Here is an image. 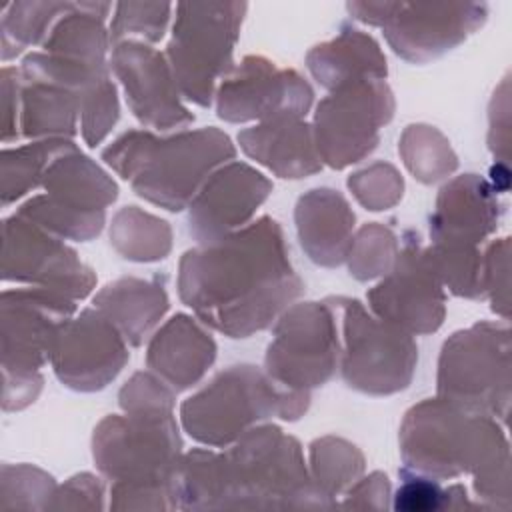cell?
Here are the masks:
<instances>
[{
    "label": "cell",
    "mask_w": 512,
    "mask_h": 512,
    "mask_svg": "<svg viewBox=\"0 0 512 512\" xmlns=\"http://www.w3.org/2000/svg\"><path fill=\"white\" fill-rule=\"evenodd\" d=\"M180 300L210 330L248 338L270 328L304 292L282 226L260 216L214 244H196L178 262Z\"/></svg>",
    "instance_id": "6da1fadb"
},
{
    "label": "cell",
    "mask_w": 512,
    "mask_h": 512,
    "mask_svg": "<svg viewBox=\"0 0 512 512\" xmlns=\"http://www.w3.org/2000/svg\"><path fill=\"white\" fill-rule=\"evenodd\" d=\"M398 442L404 468L440 482L470 474L482 508H510V446L496 418L424 398L406 410Z\"/></svg>",
    "instance_id": "7a4b0ae2"
},
{
    "label": "cell",
    "mask_w": 512,
    "mask_h": 512,
    "mask_svg": "<svg viewBox=\"0 0 512 512\" xmlns=\"http://www.w3.org/2000/svg\"><path fill=\"white\" fill-rule=\"evenodd\" d=\"M122 414L104 416L92 434V458L114 486L168 490L182 456L176 392L154 372H134L118 392Z\"/></svg>",
    "instance_id": "3957f363"
},
{
    "label": "cell",
    "mask_w": 512,
    "mask_h": 512,
    "mask_svg": "<svg viewBox=\"0 0 512 512\" xmlns=\"http://www.w3.org/2000/svg\"><path fill=\"white\" fill-rule=\"evenodd\" d=\"M236 156L230 136L216 126L156 136L152 130H126L100 154L146 202L182 212L214 170Z\"/></svg>",
    "instance_id": "277c9868"
},
{
    "label": "cell",
    "mask_w": 512,
    "mask_h": 512,
    "mask_svg": "<svg viewBox=\"0 0 512 512\" xmlns=\"http://www.w3.org/2000/svg\"><path fill=\"white\" fill-rule=\"evenodd\" d=\"M328 508L304 460L302 444L280 426L246 430L212 460V510Z\"/></svg>",
    "instance_id": "5b68a950"
},
{
    "label": "cell",
    "mask_w": 512,
    "mask_h": 512,
    "mask_svg": "<svg viewBox=\"0 0 512 512\" xmlns=\"http://www.w3.org/2000/svg\"><path fill=\"white\" fill-rule=\"evenodd\" d=\"M310 400V392L278 384L264 368L234 364L180 404V426L202 446L226 448L270 418L296 422L308 412Z\"/></svg>",
    "instance_id": "8992f818"
},
{
    "label": "cell",
    "mask_w": 512,
    "mask_h": 512,
    "mask_svg": "<svg viewBox=\"0 0 512 512\" xmlns=\"http://www.w3.org/2000/svg\"><path fill=\"white\" fill-rule=\"evenodd\" d=\"M246 2H178L166 58L182 98L208 108L234 68Z\"/></svg>",
    "instance_id": "52a82bcc"
},
{
    "label": "cell",
    "mask_w": 512,
    "mask_h": 512,
    "mask_svg": "<svg viewBox=\"0 0 512 512\" xmlns=\"http://www.w3.org/2000/svg\"><path fill=\"white\" fill-rule=\"evenodd\" d=\"M508 322L482 320L448 336L440 348L436 396L506 424L512 398Z\"/></svg>",
    "instance_id": "ba28073f"
},
{
    "label": "cell",
    "mask_w": 512,
    "mask_h": 512,
    "mask_svg": "<svg viewBox=\"0 0 512 512\" xmlns=\"http://www.w3.org/2000/svg\"><path fill=\"white\" fill-rule=\"evenodd\" d=\"M42 190L22 202L16 214L76 242H88L102 232L106 208L118 198V184L76 142L50 162Z\"/></svg>",
    "instance_id": "9c48e42d"
},
{
    "label": "cell",
    "mask_w": 512,
    "mask_h": 512,
    "mask_svg": "<svg viewBox=\"0 0 512 512\" xmlns=\"http://www.w3.org/2000/svg\"><path fill=\"white\" fill-rule=\"evenodd\" d=\"M340 326V374L348 388L390 396L410 386L418 344L412 334L374 316L358 298L328 296Z\"/></svg>",
    "instance_id": "30bf717a"
},
{
    "label": "cell",
    "mask_w": 512,
    "mask_h": 512,
    "mask_svg": "<svg viewBox=\"0 0 512 512\" xmlns=\"http://www.w3.org/2000/svg\"><path fill=\"white\" fill-rule=\"evenodd\" d=\"M340 366V326L330 298L294 302L274 322L264 370L278 384L312 392L334 378Z\"/></svg>",
    "instance_id": "8fae6325"
},
{
    "label": "cell",
    "mask_w": 512,
    "mask_h": 512,
    "mask_svg": "<svg viewBox=\"0 0 512 512\" xmlns=\"http://www.w3.org/2000/svg\"><path fill=\"white\" fill-rule=\"evenodd\" d=\"M396 100L386 80H354L328 90L316 108L312 134L320 162L342 170L364 160L394 118Z\"/></svg>",
    "instance_id": "7c38bea8"
},
{
    "label": "cell",
    "mask_w": 512,
    "mask_h": 512,
    "mask_svg": "<svg viewBox=\"0 0 512 512\" xmlns=\"http://www.w3.org/2000/svg\"><path fill=\"white\" fill-rule=\"evenodd\" d=\"M76 312V300L46 288H4L0 296L2 376L40 374Z\"/></svg>",
    "instance_id": "4fadbf2b"
},
{
    "label": "cell",
    "mask_w": 512,
    "mask_h": 512,
    "mask_svg": "<svg viewBox=\"0 0 512 512\" xmlns=\"http://www.w3.org/2000/svg\"><path fill=\"white\" fill-rule=\"evenodd\" d=\"M442 286L420 234L406 230L394 266L366 294L368 310L412 336L436 332L446 318Z\"/></svg>",
    "instance_id": "5bb4252c"
},
{
    "label": "cell",
    "mask_w": 512,
    "mask_h": 512,
    "mask_svg": "<svg viewBox=\"0 0 512 512\" xmlns=\"http://www.w3.org/2000/svg\"><path fill=\"white\" fill-rule=\"evenodd\" d=\"M2 280L54 290L76 302L96 288L94 270L74 248L16 212L2 220Z\"/></svg>",
    "instance_id": "9a60e30c"
},
{
    "label": "cell",
    "mask_w": 512,
    "mask_h": 512,
    "mask_svg": "<svg viewBox=\"0 0 512 512\" xmlns=\"http://www.w3.org/2000/svg\"><path fill=\"white\" fill-rule=\"evenodd\" d=\"M214 100L218 118L232 124L280 116L306 118L314 90L294 68H280L262 54H248L220 80Z\"/></svg>",
    "instance_id": "2e32d148"
},
{
    "label": "cell",
    "mask_w": 512,
    "mask_h": 512,
    "mask_svg": "<svg viewBox=\"0 0 512 512\" xmlns=\"http://www.w3.org/2000/svg\"><path fill=\"white\" fill-rule=\"evenodd\" d=\"M486 18L484 2H392L382 32L396 56L426 64L462 44Z\"/></svg>",
    "instance_id": "e0dca14e"
},
{
    "label": "cell",
    "mask_w": 512,
    "mask_h": 512,
    "mask_svg": "<svg viewBox=\"0 0 512 512\" xmlns=\"http://www.w3.org/2000/svg\"><path fill=\"white\" fill-rule=\"evenodd\" d=\"M110 70L124 90L130 112L142 126L168 132L194 122L164 52L146 42L124 40L112 46Z\"/></svg>",
    "instance_id": "ac0fdd59"
},
{
    "label": "cell",
    "mask_w": 512,
    "mask_h": 512,
    "mask_svg": "<svg viewBox=\"0 0 512 512\" xmlns=\"http://www.w3.org/2000/svg\"><path fill=\"white\" fill-rule=\"evenodd\" d=\"M128 360V342L92 306L70 318L58 338L50 364L62 386L74 392H98L122 372Z\"/></svg>",
    "instance_id": "d6986e66"
},
{
    "label": "cell",
    "mask_w": 512,
    "mask_h": 512,
    "mask_svg": "<svg viewBox=\"0 0 512 512\" xmlns=\"http://www.w3.org/2000/svg\"><path fill=\"white\" fill-rule=\"evenodd\" d=\"M274 184L246 162L230 160L210 174L188 204V234L196 244H214L252 222Z\"/></svg>",
    "instance_id": "ffe728a7"
},
{
    "label": "cell",
    "mask_w": 512,
    "mask_h": 512,
    "mask_svg": "<svg viewBox=\"0 0 512 512\" xmlns=\"http://www.w3.org/2000/svg\"><path fill=\"white\" fill-rule=\"evenodd\" d=\"M112 8L110 2H72L54 22L40 52L58 76L84 86L110 74L106 18Z\"/></svg>",
    "instance_id": "44dd1931"
},
{
    "label": "cell",
    "mask_w": 512,
    "mask_h": 512,
    "mask_svg": "<svg viewBox=\"0 0 512 512\" xmlns=\"http://www.w3.org/2000/svg\"><path fill=\"white\" fill-rule=\"evenodd\" d=\"M498 192L478 174H460L448 180L436 196L430 214V244L480 248L502 218Z\"/></svg>",
    "instance_id": "7402d4cb"
},
{
    "label": "cell",
    "mask_w": 512,
    "mask_h": 512,
    "mask_svg": "<svg viewBox=\"0 0 512 512\" xmlns=\"http://www.w3.org/2000/svg\"><path fill=\"white\" fill-rule=\"evenodd\" d=\"M218 346L198 318L178 312L152 336L146 348V366L176 394L196 386L216 360Z\"/></svg>",
    "instance_id": "603a6c76"
},
{
    "label": "cell",
    "mask_w": 512,
    "mask_h": 512,
    "mask_svg": "<svg viewBox=\"0 0 512 512\" xmlns=\"http://www.w3.org/2000/svg\"><path fill=\"white\" fill-rule=\"evenodd\" d=\"M240 150L284 180L308 178L322 170L312 124L306 118L280 116L238 132Z\"/></svg>",
    "instance_id": "cb8c5ba5"
},
{
    "label": "cell",
    "mask_w": 512,
    "mask_h": 512,
    "mask_svg": "<svg viewBox=\"0 0 512 512\" xmlns=\"http://www.w3.org/2000/svg\"><path fill=\"white\" fill-rule=\"evenodd\" d=\"M294 222L300 246L314 264L336 268L346 262L356 216L342 192L326 186L304 192L296 202Z\"/></svg>",
    "instance_id": "d4e9b609"
},
{
    "label": "cell",
    "mask_w": 512,
    "mask_h": 512,
    "mask_svg": "<svg viewBox=\"0 0 512 512\" xmlns=\"http://www.w3.org/2000/svg\"><path fill=\"white\" fill-rule=\"evenodd\" d=\"M92 306L118 328L128 346L138 348L168 312L166 276L116 278L94 294Z\"/></svg>",
    "instance_id": "484cf974"
},
{
    "label": "cell",
    "mask_w": 512,
    "mask_h": 512,
    "mask_svg": "<svg viewBox=\"0 0 512 512\" xmlns=\"http://www.w3.org/2000/svg\"><path fill=\"white\" fill-rule=\"evenodd\" d=\"M306 68L326 90L354 80H386L388 76L380 44L352 24H342L334 38L312 46L306 54Z\"/></svg>",
    "instance_id": "4316f807"
},
{
    "label": "cell",
    "mask_w": 512,
    "mask_h": 512,
    "mask_svg": "<svg viewBox=\"0 0 512 512\" xmlns=\"http://www.w3.org/2000/svg\"><path fill=\"white\" fill-rule=\"evenodd\" d=\"M22 78V76H20ZM82 94L58 84L22 80L20 136L28 140L74 138Z\"/></svg>",
    "instance_id": "83f0119b"
},
{
    "label": "cell",
    "mask_w": 512,
    "mask_h": 512,
    "mask_svg": "<svg viewBox=\"0 0 512 512\" xmlns=\"http://www.w3.org/2000/svg\"><path fill=\"white\" fill-rule=\"evenodd\" d=\"M108 234L112 248L130 262H158L172 250L170 224L138 206H122Z\"/></svg>",
    "instance_id": "f1b7e54d"
},
{
    "label": "cell",
    "mask_w": 512,
    "mask_h": 512,
    "mask_svg": "<svg viewBox=\"0 0 512 512\" xmlns=\"http://www.w3.org/2000/svg\"><path fill=\"white\" fill-rule=\"evenodd\" d=\"M364 468L362 450L344 438L322 436L308 446V470L328 506H338V496L364 474Z\"/></svg>",
    "instance_id": "f546056e"
},
{
    "label": "cell",
    "mask_w": 512,
    "mask_h": 512,
    "mask_svg": "<svg viewBox=\"0 0 512 512\" xmlns=\"http://www.w3.org/2000/svg\"><path fill=\"white\" fill-rule=\"evenodd\" d=\"M70 138H48L32 140L16 148H2L0 158V200L8 208L28 192L42 188V180L50 162L70 148Z\"/></svg>",
    "instance_id": "4dcf8cb0"
},
{
    "label": "cell",
    "mask_w": 512,
    "mask_h": 512,
    "mask_svg": "<svg viewBox=\"0 0 512 512\" xmlns=\"http://www.w3.org/2000/svg\"><path fill=\"white\" fill-rule=\"evenodd\" d=\"M72 2L58 0H16L2 8L0 36L2 60L18 56L34 44H42L54 22L70 8Z\"/></svg>",
    "instance_id": "1f68e13d"
},
{
    "label": "cell",
    "mask_w": 512,
    "mask_h": 512,
    "mask_svg": "<svg viewBox=\"0 0 512 512\" xmlns=\"http://www.w3.org/2000/svg\"><path fill=\"white\" fill-rule=\"evenodd\" d=\"M398 154L408 172L422 184L448 178L458 168V156L448 138L428 124L406 126L398 140Z\"/></svg>",
    "instance_id": "d6a6232c"
},
{
    "label": "cell",
    "mask_w": 512,
    "mask_h": 512,
    "mask_svg": "<svg viewBox=\"0 0 512 512\" xmlns=\"http://www.w3.org/2000/svg\"><path fill=\"white\" fill-rule=\"evenodd\" d=\"M398 252L400 242L394 230L380 222H370L352 236L346 264L356 280L368 282L390 272Z\"/></svg>",
    "instance_id": "836d02e7"
},
{
    "label": "cell",
    "mask_w": 512,
    "mask_h": 512,
    "mask_svg": "<svg viewBox=\"0 0 512 512\" xmlns=\"http://www.w3.org/2000/svg\"><path fill=\"white\" fill-rule=\"evenodd\" d=\"M426 254L442 282L458 298L480 300L482 288V250L464 246H426Z\"/></svg>",
    "instance_id": "e575fe53"
},
{
    "label": "cell",
    "mask_w": 512,
    "mask_h": 512,
    "mask_svg": "<svg viewBox=\"0 0 512 512\" xmlns=\"http://www.w3.org/2000/svg\"><path fill=\"white\" fill-rule=\"evenodd\" d=\"M174 4L170 2H118L110 20V44L116 46L124 40L158 42L164 38Z\"/></svg>",
    "instance_id": "d590c367"
},
{
    "label": "cell",
    "mask_w": 512,
    "mask_h": 512,
    "mask_svg": "<svg viewBox=\"0 0 512 512\" xmlns=\"http://www.w3.org/2000/svg\"><path fill=\"white\" fill-rule=\"evenodd\" d=\"M54 478L32 464H2L0 508L48 510L56 490Z\"/></svg>",
    "instance_id": "8d00e7d4"
},
{
    "label": "cell",
    "mask_w": 512,
    "mask_h": 512,
    "mask_svg": "<svg viewBox=\"0 0 512 512\" xmlns=\"http://www.w3.org/2000/svg\"><path fill=\"white\" fill-rule=\"evenodd\" d=\"M348 190L360 206L380 212L396 206L404 192V178L390 162H372L346 180Z\"/></svg>",
    "instance_id": "74e56055"
},
{
    "label": "cell",
    "mask_w": 512,
    "mask_h": 512,
    "mask_svg": "<svg viewBox=\"0 0 512 512\" xmlns=\"http://www.w3.org/2000/svg\"><path fill=\"white\" fill-rule=\"evenodd\" d=\"M120 118L118 92L112 78H104L82 94L80 108V132L90 148L102 144Z\"/></svg>",
    "instance_id": "f35d334b"
},
{
    "label": "cell",
    "mask_w": 512,
    "mask_h": 512,
    "mask_svg": "<svg viewBox=\"0 0 512 512\" xmlns=\"http://www.w3.org/2000/svg\"><path fill=\"white\" fill-rule=\"evenodd\" d=\"M482 288L490 308L508 322L510 316V238L492 240L482 252Z\"/></svg>",
    "instance_id": "ab89813d"
},
{
    "label": "cell",
    "mask_w": 512,
    "mask_h": 512,
    "mask_svg": "<svg viewBox=\"0 0 512 512\" xmlns=\"http://www.w3.org/2000/svg\"><path fill=\"white\" fill-rule=\"evenodd\" d=\"M400 486L392 494V508L398 512H436L448 510V488L440 480L412 472L408 468L398 470Z\"/></svg>",
    "instance_id": "60d3db41"
},
{
    "label": "cell",
    "mask_w": 512,
    "mask_h": 512,
    "mask_svg": "<svg viewBox=\"0 0 512 512\" xmlns=\"http://www.w3.org/2000/svg\"><path fill=\"white\" fill-rule=\"evenodd\" d=\"M104 508V482L102 478L80 472L70 476L64 484L56 486L48 510H102Z\"/></svg>",
    "instance_id": "b9f144b4"
},
{
    "label": "cell",
    "mask_w": 512,
    "mask_h": 512,
    "mask_svg": "<svg viewBox=\"0 0 512 512\" xmlns=\"http://www.w3.org/2000/svg\"><path fill=\"white\" fill-rule=\"evenodd\" d=\"M344 500L338 506L358 508V510H384L390 506L392 488L384 472L376 470L368 476H360L344 494Z\"/></svg>",
    "instance_id": "7bdbcfd3"
},
{
    "label": "cell",
    "mask_w": 512,
    "mask_h": 512,
    "mask_svg": "<svg viewBox=\"0 0 512 512\" xmlns=\"http://www.w3.org/2000/svg\"><path fill=\"white\" fill-rule=\"evenodd\" d=\"M2 80V144L18 140L20 136V92L22 78L16 66H4Z\"/></svg>",
    "instance_id": "ee69618b"
},
{
    "label": "cell",
    "mask_w": 512,
    "mask_h": 512,
    "mask_svg": "<svg viewBox=\"0 0 512 512\" xmlns=\"http://www.w3.org/2000/svg\"><path fill=\"white\" fill-rule=\"evenodd\" d=\"M44 384L42 374L30 376H2V410L16 412L30 406Z\"/></svg>",
    "instance_id": "f6af8a7d"
}]
</instances>
